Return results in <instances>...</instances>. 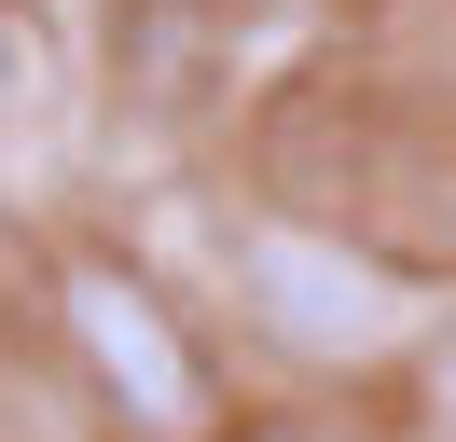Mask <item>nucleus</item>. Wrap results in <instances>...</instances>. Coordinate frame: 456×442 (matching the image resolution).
I'll use <instances>...</instances> for the list:
<instances>
[{"mask_svg": "<svg viewBox=\"0 0 456 442\" xmlns=\"http://www.w3.org/2000/svg\"><path fill=\"white\" fill-rule=\"evenodd\" d=\"M222 263H235V318L277 359H305V373H373V359H401L415 318H428V304L401 291V263L346 249L332 221H235Z\"/></svg>", "mask_w": 456, "mask_h": 442, "instance_id": "obj_1", "label": "nucleus"}, {"mask_svg": "<svg viewBox=\"0 0 456 442\" xmlns=\"http://www.w3.org/2000/svg\"><path fill=\"white\" fill-rule=\"evenodd\" d=\"M56 332H69V359H84V387L111 401L125 442H222L208 429L222 414V373H208V346L180 332V304L125 249H69L56 263Z\"/></svg>", "mask_w": 456, "mask_h": 442, "instance_id": "obj_2", "label": "nucleus"}, {"mask_svg": "<svg viewBox=\"0 0 456 442\" xmlns=\"http://www.w3.org/2000/svg\"><path fill=\"white\" fill-rule=\"evenodd\" d=\"M42 83V28H28V0H0V110Z\"/></svg>", "mask_w": 456, "mask_h": 442, "instance_id": "obj_3", "label": "nucleus"}, {"mask_svg": "<svg viewBox=\"0 0 456 442\" xmlns=\"http://www.w3.org/2000/svg\"><path fill=\"white\" fill-rule=\"evenodd\" d=\"M222 442H346V429H318V414H249V429H222Z\"/></svg>", "mask_w": 456, "mask_h": 442, "instance_id": "obj_4", "label": "nucleus"}, {"mask_svg": "<svg viewBox=\"0 0 456 442\" xmlns=\"http://www.w3.org/2000/svg\"><path fill=\"white\" fill-rule=\"evenodd\" d=\"M428 387H443V414H456V332H443V359H428Z\"/></svg>", "mask_w": 456, "mask_h": 442, "instance_id": "obj_5", "label": "nucleus"}]
</instances>
